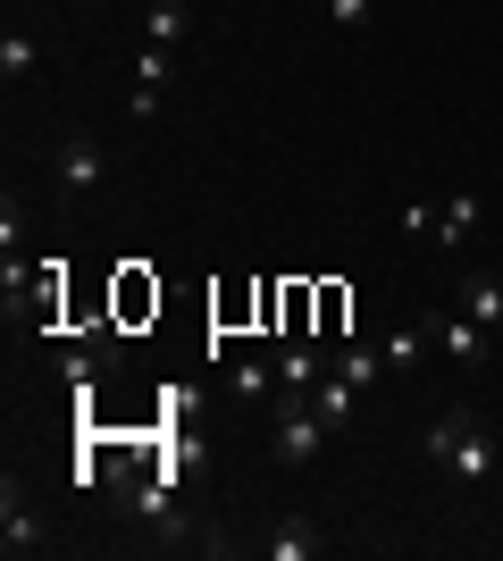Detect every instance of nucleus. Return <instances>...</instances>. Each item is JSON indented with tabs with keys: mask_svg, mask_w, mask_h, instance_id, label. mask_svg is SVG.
I'll return each instance as SVG.
<instances>
[{
	"mask_svg": "<svg viewBox=\"0 0 503 561\" xmlns=\"http://www.w3.org/2000/svg\"><path fill=\"white\" fill-rule=\"evenodd\" d=\"M420 453H428L445 478H461V486H479L487 469H495V436H487L470 411H445V420L428 427V445H420Z\"/></svg>",
	"mask_w": 503,
	"mask_h": 561,
	"instance_id": "f257e3e1",
	"label": "nucleus"
},
{
	"mask_svg": "<svg viewBox=\"0 0 503 561\" xmlns=\"http://www.w3.org/2000/svg\"><path fill=\"white\" fill-rule=\"evenodd\" d=\"M328 436H335V427L319 420L311 402H286V411H277V436H268V445H277V461H286V469H311L319 453H328Z\"/></svg>",
	"mask_w": 503,
	"mask_h": 561,
	"instance_id": "f03ea898",
	"label": "nucleus"
},
{
	"mask_svg": "<svg viewBox=\"0 0 503 561\" xmlns=\"http://www.w3.org/2000/svg\"><path fill=\"white\" fill-rule=\"evenodd\" d=\"M50 176H59V193H84V202H93V193L110 185V151H101L93 135H68L50 151Z\"/></svg>",
	"mask_w": 503,
	"mask_h": 561,
	"instance_id": "7ed1b4c3",
	"label": "nucleus"
},
{
	"mask_svg": "<svg viewBox=\"0 0 503 561\" xmlns=\"http://www.w3.org/2000/svg\"><path fill=\"white\" fill-rule=\"evenodd\" d=\"M43 512H34V503H18V486H9V503H0V553L18 561V553H43Z\"/></svg>",
	"mask_w": 503,
	"mask_h": 561,
	"instance_id": "20e7f679",
	"label": "nucleus"
},
{
	"mask_svg": "<svg viewBox=\"0 0 503 561\" xmlns=\"http://www.w3.org/2000/svg\"><path fill=\"white\" fill-rule=\"evenodd\" d=\"M428 335H436L445 352H454L461 369H479V352H487V328L470 319V310H445V319H428Z\"/></svg>",
	"mask_w": 503,
	"mask_h": 561,
	"instance_id": "39448f33",
	"label": "nucleus"
},
{
	"mask_svg": "<svg viewBox=\"0 0 503 561\" xmlns=\"http://www.w3.org/2000/svg\"><path fill=\"white\" fill-rule=\"evenodd\" d=\"M319 377H328V360H319L311 344H286V352H277V394H286V402H311Z\"/></svg>",
	"mask_w": 503,
	"mask_h": 561,
	"instance_id": "423d86ee",
	"label": "nucleus"
},
{
	"mask_svg": "<svg viewBox=\"0 0 503 561\" xmlns=\"http://www.w3.org/2000/svg\"><path fill=\"white\" fill-rule=\"evenodd\" d=\"M311 411H319L328 427H353V411H361V386H344V377H335V360H328V377L311 386Z\"/></svg>",
	"mask_w": 503,
	"mask_h": 561,
	"instance_id": "0eeeda50",
	"label": "nucleus"
},
{
	"mask_svg": "<svg viewBox=\"0 0 503 561\" xmlns=\"http://www.w3.org/2000/svg\"><path fill=\"white\" fill-rule=\"evenodd\" d=\"M470 227H479V193H445V202H436V218H428L436 243H461Z\"/></svg>",
	"mask_w": 503,
	"mask_h": 561,
	"instance_id": "6e6552de",
	"label": "nucleus"
},
{
	"mask_svg": "<svg viewBox=\"0 0 503 561\" xmlns=\"http://www.w3.org/2000/svg\"><path fill=\"white\" fill-rule=\"evenodd\" d=\"M335 377L369 394V386H378V377H386V352H378V344H344V352H335Z\"/></svg>",
	"mask_w": 503,
	"mask_h": 561,
	"instance_id": "1a4fd4ad",
	"label": "nucleus"
},
{
	"mask_svg": "<svg viewBox=\"0 0 503 561\" xmlns=\"http://www.w3.org/2000/svg\"><path fill=\"white\" fill-rule=\"evenodd\" d=\"M227 394L236 402H268L277 394V360H236V369H227Z\"/></svg>",
	"mask_w": 503,
	"mask_h": 561,
	"instance_id": "9d476101",
	"label": "nucleus"
},
{
	"mask_svg": "<svg viewBox=\"0 0 503 561\" xmlns=\"http://www.w3.org/2000/svg\"><path fill=\"white\" fill-rule=\"evenodd\" d=\"M461 310H470L487 335H503V285L495 277H470V285H461Z\"/></svg>",
	"mask_w": 503,
	"mask_h": 561,
	"instance_id": "9b49d317",
	"label": "nucleus"
},
{
	"mask_svg": "<svg viewBox=\"0 0 503 561\" xmlns=\"http://www.w3.org/2000/svg\"><path fill=\"white\" fill-rule=\"evenodd\" d=\"M168 76H176V50L144 43V59H135V93H168Z\"/></svg>",
	"mask_w": 503,
	"mask_h": 561,
	"instance_id": "f8f14e48",
	"label": "nucleus"
},
{
	"mask_svg": "<svg viewBox=\"0 0 503 561\" xmlns=\"http://www.w3.org/2000/svg\"><path fill=\"white\" fill-rule=\"evenodd\" d=\"M144 18H151V43H168V50H176V43H185V0H144Z\"/></svg>",
	"mask_w": 503,
	"mask_h": 561,
	"instance_id": "ddd939ff",
	"label": "nucleus"
},
{
	"mask_svg": "<svg viewBox=\"0 0 503 561\" xmlns=\"http://www.w3.org/2000/svg\"><path fill=\"white\" fill-rule=\"evenodd\" d=\"M302 553H319V528L311 519H286V528L268 537V561H302Z\"/></svg>",
	"mask_w": 503,
	"mask_h": 561,
	"instance_id": "4468645a",
	"label": "nucleus"
},
{
	"mask_svg": "<svg viewBox=\"0 0 503 561\" xmlns=\"http://www.w3.org/2000/svg\"><path fill=\"white\" fill-rule=\"evenodd\" d=\"M34 59H43V50H34V34H18V25H9V34H0V76L18 84V76H34Z\"/></svg>",
	"mask_w": 503,
	"mask_h": 561,
	"instance_id": "2eb2a0df",
	"label": "nucleus"
},
{
	"mask_svg": "<svg viewBox=\"0 0 503 561\" xmlns=\"http://www.w3.org/2000/svg\"><path fill=\"white\" fill-rule=\"evenodd\" d=\"M420 344H428V328H403V335H386V369H411V360H420Z\"/></svg>",
	"mask_w": 503,
	"mask_h": 561,
	"instance_id": "dca6fc26",
	"label": "nucleus"
},
{
	"mask_svg": "<svg viewBox=\"0 0 503 561\" xmlns=\"http://www.w3.org/2000/svg\"><path fill=\"white\" fill-rule=\"evenodd\" d=\"M328 18L335 25H369V18H378V0H328Z\"/></svg>",
	"mask_w": 503,
	"mask_h": 561,
	"instance_id": "f3484780",
	"label": "nucleus"
}]
</instances>
